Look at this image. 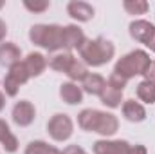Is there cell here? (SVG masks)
I'll return each mask as SVG.
<instances>
[{
	"label": "cell",
	"mask_w": 155,
	"mask_h": 154,
	"mask_svg": "<svg viewBox=\"0 0 155 154\" xmlns=\"http://www.w3.org/2000/svg\"><path fill=\"white\" fill-rule=\"evenodd\" d=\"M150 62L152 60H150V56L144 51H132V53L123 56L116 64L114 73L123 78H126V80H130L135 75H144V71L148 69Z\"/></svg>",
	"instance_id": "277c9868"
},
{
	"label": "cell",
	"mask_w": 155,
	"mask_h": 154,
	"mask_svg": "<svg viewBox=\"0 0 155 154\" xmlns=\"http://www.w3.org/2000/svg\"><path fill=\"white\" fill-rule=\"evenodd\" d=\"M85 35L78 26H67L65 27V47L69 49H81L85 44Z\"/></svg>",
	"instance_id": "9a60e30c"
},
{
	"label": "cell",
	"mask_w": 155,
	"mask_h": 154,
	"mask_svg": "<svg viewBox=\"0 0 155 154\" xmlns=\"http://www.w3.org/2000/svg\"><path fill=\"white\" fill-rule=\"evenodd\" d=\"M67 75H69V78H71V80H74V82H83L85 78L88 76V71H87L85 64H81V62L74 60V62H72V65L69 67Z\"/></svg>",
	"instance_id": "7402d4cb"
},
{
	"label": "cell",
	"mask_w": 155,
	"mask_h": 154,
	"mask_svg": "<svg viewBox=\"0 0 155 154\" xmlns=\"http://www.w3.org/2000/svg\"><path fill=\"white\" fill-rule=\"evenodd\" d=\"M18 62H20V49L11 42L0 44V65L13 67Z\"/></svg>",
	"instance_id": "30bf717a"
},
{
	"label": "cell",
	"mask_w": 155,
	"mask_h": 154,
	"mask_svg": "<svg viewBox=\"0 0 155 154\" xmlns=\"http://www.w3.org/2000/svg\"><path fill=\"white\" fill-rule=\"evenodd\" d=\"M123 114H124L126 120H130V121H143L146 118V111L135 100H126L123 103Z\"/></svg>",
	"instance_id": "5bb4252c"
},
{
	"label": "cell",
	"mask_w": 155,
	"mask_h": 154,
	"mask_svg": "<svg viewBox=\"0 0 155 154\" xmlns=\"http://www.w3.org/2000/svg\"><path fill=\"white\" fill-rule=\"evenodd\" d=\"M148 47H150V49H152V51H155V38L152 40V42H150V45H148Z\"/></svg>",
	"instance_id": "4dcf8cb0"
},
{
	"label": "cell",
	"mask_w": 155,
	"mask_h": 154,
	"mask_svg": "<svg viewBox=\"0 0 155 154\" xmlns=\"http://www.w3.org/2000/svg\"><path fill=\"white\" fill-rule=\"evenodd\" d=\"M2 5H4V2H0V9H2Z\"/></svg>",
	"instance_id": "1f68e13d"
},
{
	"label": "cell",
	"mask_w": 155,
	"mask_h": 154,
	"mask_svg": "<svg viewBox=\"0 0 155 154\" xmlns=\"http://www.w3.org/2000/svg\"><path fill=\"white\" fill-rule=\"evenodd\" d=\"M67 11H69V15H71L72 18H76L79 22H87V20H90V18L94 16V7H92L90 4H87V2H81V0H72V2H69Z\"/></svg>",
	"instance_id": "9c48e42d"
},
{
	"label": "cell",
	"mask_w": 155,
	"mask_h": 154,
	"mask_svg": "<svg viewBox=\"0 0 155 154\" xmlns=\"http://www.w3.org/2000/svg\"><path fill=\"white\" fill-rule=\"evenodd\" d=\"M35 114H36L35 105L31 102H27V100H22L13 107V121L16 125H20V127L31 125L35 121Z\"/></svg>",
	"instance_id": "52a82bcc"
},
{
	"label": "cell",
	"mask_w": 155,
	"mask_h": 154,
	"mask_svg": "<svg viewBox=\"0 0 155 154\" xmlns=\"http://www.w3.org/2000/svg\"><path fill=\"white\" fill-rule=\"evenodd\" d=\"M0 143L4 145V149L7 152H15L18 149V140L15 138V134L11 132L9 125L4 120H0Z\"/></svg>",
	"instance_id": "2e32d148"
},
{
	"label": "cell",
	"mask_w": 155,
	"mask_h": 154,
	"mask_svg": "<svg viewBox=\"0 0 155 154\" xmlns=\"http://www.w3.org/2000/svg\"><path fill=\"white\" fill-rule=\"evenodd\" d=\"M126 83H128V80L123 78V76H119V75H116V73H112V76L108 80V85H112L117 91H123V89L126 87Z\"/></svg>",
	"instance_id": "cb8c5ba5"
},
{
	"label": "cell",
	"mask_w": 155,
	"mask_h": 154,
	"mask_svg": "<svg viewBox=\"0 0 155 154\" xmlns=\"http://www.w3.org/2000/svg\"><path fill=\"white\" fill-rule=\"evenodd\" d=\"M24 65H25L29 76H40V75L45 71L47 62H45V56H43V54H40V53H31V54H27Z\"/></svg>",
	"instance_id": "7c38bea8"
},
{
	"label": "cell",
	"mask_w": 155,
	"mask_h": 154,
	"mask_svg": "<svg viewBox=\"0 0 155 154\" xmlns=\"http://www.w3.org/2000/svg\"><path fill=\"white\" fill-rule=\"evenodd\" d=\"M25 154H61L58 149L47 145L45 142H31L25 149Z\"/></svg>",
	"instance_id": "44dd1931"
},
{
	"label": "cell",
	"mask_w": 155,
	"mask_h": 154,
	"mask_svg": "<svg viewBox=\"0 0 155 154\" xmlns=\"http://www.w3.org/2000/svg\"><path fill=\"white\" fill-rule=\"evenodd\" d=\"M78 123L81 129L85 131H94V132H99L103 136H112L116 134L117 127H119V121L114 114L110 113H101V111H96V109H85L81 111L78 116Z\"/></svg>",
	"instance_id": "6da1fadb"
},
{
	"label": "cell",
	"mask_w": 155,
	"mask_h": 154,
	"mask_svg": "<svg viewBox=\"0 0 155 154\" xmlns=\"http://www.w3.org/2000/svg\"><path fill=\"white\" fill-rule=\"evenodd\" d=\"M124 9L130 15H144L148 11V2H144V0H126Z\"/></svg>",
	"instance_id": "603a6c76"
},
{
	"label": "cell",
	"mask_w": 155,
	"mask_h": 154,
	"mask_svg": "<svg viewBox=\"0 0 155 154\" xmlns=\"http://www.w3.org/2000/svg\"><path fill=\"white\" fill-rule=\"evenodd\" d=\"M128 154H146V147L144 145H134L128 149Z\"/></svg>",
	"instance_id": "83f0119b"
},
{
	"label": "cell",
	"mask_w": 155,
	"mask_h": 154,
	"mask_svg": "<svg viewBox=\"0 0 155 154\" xmlns=\"http://www.w3.org/2000/svg\"><path fill=\"white\" fill-rule=\"evenodd\" d=\"M130 35L135 40L150 45V42L155 38V26L146 20H135L130 24Z\"/></svg>",
	"instance_id": "ba28073f"
},
{
	"label": "cell",
	"mask_w": 155,
	"mask_h": 154,
	"mask_svg": "<svg viewBox=\"0 0 155 154\" xmlns=\"http://www.w3.org/2000/svg\"><path fill=\"white\" fill-rule=\"evenodd\" d=\"M4 105H5V102H4V94L0 93V111L4 109Z\"/></svg>",
	"instance_id": "f546056e"
},
{
	"label": "cell",
	"mask_w": 155,
	"mask_h": 154,
	"mask_svg": "<svg viewBox=\"0 0 155 154\" xmlns=\"http://www.w3.org/2000/svg\"><path fill=\"white\" fill-rule=\"evenodd\" d=\"M61 154H87V152H85L81 147H78V145H69Z\"/></svg>",
	"instance_id": "4316f807"
},
{
	"label": "cell",
	"mask_w": 155,
	"mask_h": 154,
	"mask_svg": "<svg viewBox=\"0 0 155 154\" xmlns=\"http://www.w3.org/2000/svg\"><path fill=\"white\" fill-rule=\"evenodd\" d=\"M5 33H7V26L4 24V20H0V42L5 38Z\"/></svg>",
	"instance_id": "f1b7e54d"
},
{
	"label": "cell",
	"mask_w": 155,
	"mask_h": 154,
	"mask_svg": "<svg viewBox=\"0 0 155 154\" xmlns=\"http://www.w3.org/2000/svg\"><path fill=\"white\" fill-rule=\"evenodd\" d=\"M29 38L33 40V44L45 47L47 51H58L65 47V27L38 24L31 27Z\"/></svg>",
	"instance_id": "3957f363"
},
{
	"label": "cell",
	"mask_w": 155,
	"mask_h": 154,
	"mask_svg": "<svg viewBox=\"0 0 155 154\" xmlns=\"http://www.w3.org/2000/svg\"><path fill=\"white\" fill-rule=\"evenodd\" d=\"M60 96H61V100L65 103L74 105V103H79L83 100V91H81V87H78L76 83L67 82V83H63L60 87Z\"/></svg>",
	"instance_id": "4fadbf2b"
},
{
	"label": "cell",
	"mask_w": 155,
	"mask_h": 154,
	"mask_svg": "<svg viewBox=\"0 0 155 154\" xmlns=\"http://www.w3.org/2000/svg\"><path fill=\"white\" fill-rule=\"evenodd\" d=\"M76 58L71 54V53H60V54H56L52 60H51V67L54 69V71H60V73H67L69 71V67L72 65V62H74Z\"/></svg>",
	"instance_id": "d6986e66"
},
{
	"label": "cell",
	"mask_w": 155,
	"mask_h": 154,
	"mask_svg": "<svg viewBox=\"0 0 155 154\" xmlns=\"http://www.w3.org/2000/svg\"><path fill=\"white\" fill-rule=\"evenodd\" d=\"M137 96L146 102V103H155V83L152 82H141L137 85Z\"/></svg>",
	"instance_id": "ffe728a7"
},
{
	"label": "cell",
	"mask_w": 155,
	"mask_h": 154,
	"mask_svg": "<svg viewBox=\"0 0 155 154\" xmlns=\"http://www.w3.org/2000/svg\"><path fill=\"white\" fill-rule=\"evenodd\" d=\"M47 131L56 142H65L72 136V120L67 114H54L47 123Z\"/></svg>",
	"instance_id": "8992f818"
},
{
	"label": "cell",
	"mask_w": 155,
	"mask_h": 154,
	"mask_svg": "<svg viewBox=\"0 0 155 154\" xmlns=\"http://www.w3.org/2000/svg\"><path fill=\"white\" fill-rule=\"evenodd\" d=\"M105 85H107L105 78L99 76V75L88 73V76L83 80V89H85V93H88V94H97V96H99V94L103 93Z\"/></svg>",
	"instance_id": "e0dca14e"
},
{
	"label": "cell",
	"mask_w": 155,
	"mask_h": 154,
	"mask_svg": "<svg viewBox=\"0 0 155 154\" xmlns=\"http://www.w3.org/2000/svg\"><path fill=\"white\" fill-rule=\"evenodd\" d=\"M24 5L33 13H41V11H45L49 7V2H29V0H25Z\"/></svg>",
	"instance_id": "d4e9b609"
},
{
	"label": "cell",
	"mask_w": 155,
	"mask_h": 154,
	"mask_svg": "<svg viewBox=\"0 0 155 154\" xmlns=\"http://www.w3.org/2000/svg\"><path fill=\"white\" fill-rule=\"evenodd\" d=\"M130 145L126 142H96L94 154H128Z\"/></svg>",
	"instance_id": "8fae6325"
},
{
	"label": "cell",
	"mask_w": 155,
	"mask_h": 154,
	"mask_svg": "<svg viewBox=\"0 0 155 154\" xmlns=\"http://www.w3.org/2000/svg\"><path fill=\"white\" fill-rule=\"evenodd\" d=\"M144 78H146V82H152V83H155V62H150L148 69L144 71Z\"/></svg>",
	"instance_id": "484cf974"
},
{
	"label": "cell",
	"mask_w": 155,
	"mask_h": 154,
	"mask_svg": "<svg viewBox=\"0 0 155 154\" xmlns=\"http://www.w3.org/2000/svg\"><path fill=\"white\" fill-rule=\"evenodd\" d=\"M99 98H101V102L107 105V107H119L121 105V98H123V91H117L114 89L112 85H105V89H103V93L99 94Z\"/></svg>",
	"instance_id": "ac0fdd59"
},
{
	"label": "cell",
	"mask_w": 155,
	"mask_h": 154,
	"mask_svg": "<svg viewBox=\"0 0 155 154\" xmlns=\"http://www.w3.org/2000/svg\"><path fill=\"white\" fill-rule=\"evenodd\" d=\"M116 49L112 45V42L105 38H96V40H87L81 49H79V54L83 58L85 64L92 65V67H99V65H105L107 62L112 60Z\"/></svg>",
	"instance_id": "7a4b0ae2"
},
{
	"label": "cell",
	"mask_w": 155,
	"mask_h": 154,
	"mask_svg": "<svg viewBox=\"0 0 155 154\" xmlns=\"http://www.w3.org/2000/svg\"><path fill=\"white\" fill-rule=\"evenodd\" d=\"M29 73L24 65V62H18L16 65L9 67V73L4 80V89H5V94L7 96H16L20 85H24L27 80H29Z\"/></svg>",
	"instance_id": "5b68a950"
}]
</instances>
